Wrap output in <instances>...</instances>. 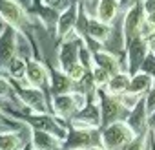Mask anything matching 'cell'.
<instances>
[{
    "mask_svg": "<svg viewBox=\"0 0 155 150\" xmlns=\"http://www.w3.org/2000/svg\"><path fill=\"white\" fill-rule=\"evenodd\" d=\"M144 141H146V137H144V134H139V135H135L122 150H142V146H144Z\"/></svg>",
    "mask_w": 155,
    "mask_h": 150,
    "instance_id": "obj_29",
    "label": "cell"
},
{
    "mask_svg": "<svg viewBox=\"0 0 155 150\" xmlns=\"http://www.w3.org/2000/svg\"><path fill=\"white\" fill-rule=\"evenodd\" d=\"M6 71L9 73L11 81H22L26 77V59L15 55L8 64H6Z\"/></svg>",
    "mask_w": 155,
    "mask_h": 150,
    "instance_id": "obj_23",
    "label": "cell"
},
{
    "mask_svg": "<svg viewBox=\"0 0 155 150\" xmlns=\"http://www.w3.org/2000/svg\"><path fill=\"white\" fill-rule=\"evenodd\" d=\"M42 4L46 6V8H49V9H53V11H66L71 4H69V0H42Z\"/></svg>",
    "mask_w": 155,
    "mask_h": 150,
    "instance_id": "obj_27",
    "label": "cell"
},
{
    "mask_svg": "<svg viewBox=\"0 0 155 150\" xmlns=\"http://www.w3.org/2000/svg\"><path fill=\"white\" fill-rule=\"evenodd\" d=\"M144 40H146V44H148V49H150L151 53H155V29H153L148 37H144Z\"/></svg>",
    "mask_w": 155,
    "mask_h": 150,
    "instance_id": "obj_31",
    "label": "cell"
},
{
    "mask_svg": "<svg viewBox=\"0 0 155 150\" xmlns=\"http://www.w3.org/2000/svg\"><path fill=\"white\" fill-rule=\"evenodd\" d=\"M133 137L135 134L126 121H115L101 132V143L106 150H122Z\"/></svg>",
    "mask_w": 155,
    "mask_h": 150,
    "instance_id": "obj_1",
    "label": "cell"
},
{
    "mask_svg": "<svg viewBox=\"0 0 155 150\" xmlns=\"http://www.w3.org/2000/svg\"><path fill=\"white\" fill-rule=\"evenodd\" d=\"M86 150H106L104 146H97V145H91V146H88Z\"/></svg>",
    "mask_w": 155,
    "mask_h": 150,
    "instance_id": "obj_34",
    "label": "cell"
},
{
    "mask_svg": "<svg viewBox=\"0 0 155 150\" xmlns=\"http://www.w3.org/2000/svg\"><path fill=\"white\" fill-rule=\"evenodd\" d=\"M126 46H128V57H126L128 59V73L133 75L140 70V66H142L150 49H148V44H146L144 37H140V35L131 39L130 42H126Z\"/></svg>",
    "mask_w": 155,
    "mask_h": 150,
    "instance_id": "obj_10",
    "label": "cell"
},
{
    "mask_svg": "<svg viewBox=\"0 0 155 150\" xmlns=\"http://www.w3.org/2000/svg\"><path fill=\"white\" fill-rule=\"evenodd\" d=\"M0 114H2V110H0Z\"/></svg>",
    "mask_w": 155,
    "mask_h": 150,
    "instance_id": "obj_37",
    "label": "cell"
},
{
    "mask_svg": "<svg viewBox=\"0 0 155 150\" xmlns=\"http://www.w3.org/2000/svg\"><path fill=\"white\" fill-rule=\"evenodd\" d=\"M91 134H93V130H77V128H73L71 134H68V137L64 139L66 148L68 150H71V148H82L84 150V148L91 146V143H93Z\"/></svg>",
    "mask_w": 155,
    "mask_h": 150,
    "instance_id": "obj_18",
    "label": "cell"
},
{
    "mask_svg": "<svg viewBox=\"0 0 155 150\" xmlns=\"http://www.w3.org/2000/svg\"><path fill=\"white\" fill-rule=\"evenodd\" d=\"M11 94H13L11 83L8 79H4V77H0V101H6Z\"/></svg>",
    "mask_w": 155,
    "mask_h": 150,
    "instance_id": "obj_30",
    "label": "cell"
},
{
    "mask_svg": "<svg viewBox=\"0 0 155 150\" xmlns=\"http://www.w3.org/2000/svg\"><path fill=\"white\" fill-rule=\"evenodd\" d=\"M71 124L77 130H95L101 126V108L97 103H86L82 110L71 117Z\"/></svg>",
    "mask_w": 155,
    "mask_h": 150,
    "instance_id": "obj_7",
    "label": "cell"
},
{
    "mask_svg": "<svg viewBox=\"0 0 155 150\" xmlns=\"http://www.w3.org/2000/svg\"><path fill=\"white\" fill-rule=\"evenodd\" d=\"M84 106H86V95L81 92H68V94L53 95V112L62 119H71Z\"/></svg>",
    "mask_w": 155,
    "mask_h": 150,
    "instance_id": "obj_2",
    "label": "cell"
},
{
    "mask_svg": "<svg viewBox=\"0 0 155 150\" xmlns=\"http://www.w3.org/2000/svg\"><path fill=\"white\" fill-rule=\"evenodd\" d=\"M17 55V29L6 26L0 33V62L8 64Z\"/></svg>",
    "mask_w": 155,
    "mask_h": 150,
    "instance_id": "obj_11",
    "label": "cell"
},
{
    "mask_svg": "<svg viewBox=\"0 0 155 150\" xmlns=\"http://www.w3.org/2000/svg\"><path fill=\"white\" fill-rule=\"evenodd\" d=\"M9 83H11V88H13V92H17L18 94V99H20V103L22 104H26L31 112H35V114H48V103H46V95H44V92L40 90V88H35V86H20L18 84V81H11L9 79Z\"/></svg>",
    "mask_w": 155,
    "mask_h": 150,
    "instance_id": "obj_3",
    "label": "cell"
},
{
    "mask_svg": "<svg viewBox=\"0 0 155 150\" xmlns=\"http://www.w3.org/2000/svg\"><path fill=\"white\" fill-rule=\"evenodd\" d=\"M86 35H88L93 42L104 44V42L110 39V35H111V28H110V24H104V22H101V20H97V19H88L86 29H84V35H82V37H86Z\"/></svg>",
    "mask_w": 155,
    "mask_h": 150,
    "instance_id": "obj_14",
    "label": "cell"
},
{
    "mask_svg": "<svg viewBox=\"0 0 155 150\" xmlns=\"http://www.w3.org/2000/svg\"><path fill=\"white\" fill-rule=\"evenodd\" d=\"M49 79V73L46 70V66L35 59H29L26 60V83L28 86H35V88H40L48 83Z\"/></svg>",
    "mask_w": 155,
    "mask_h": 150,
    "instance_id": "obj_12",
    "label": "cell"
},
{
    "mask_svg": "<svg viewBox=\"0 0 155 150\" xmlns=\"http://www.w3.org/2000/svg\"><path fill=\"white\" fill-rule=\"evenodd\" d=\"M148 121H150V123H155V112H153L151 115H148Z\"/></svg>",
    "mask_w": 155,
    "mask_h": 150,
    "instance_id": "obj_35",
    "label": "cell"
},
{
    "mask_svg": "<svg viewBox=\"0 0 155 150\" xmlns=\"http://www.w3.org/2000/svg\"><path fill=\"white\" fill-rule=\"evenodd\" d=\"M144 8L142 2H137L133 6H130V9L124 15V24H122V31H124V42H130L131 39L140 35V28L144 24Z\"/></svg>",
    "mask_w": 155,
    "mask_h": 150,
    "instance_id": "obj_6",
    "label": "cell"
},
{
    "mask_svg": "<svg viewBox=\"0 0 155 150\" xmlns=\"http://www.w3.org/2000/svg\"><path fill=\"white\" fill-rule=\"evenodd\" d=\"M77 17H79V4H71L66 11H62L57 19V37L66 39L77 24Z\"/></svg>",
    "mask_w": 155,
    "mask_h": 150,
    "instance_id": "obj_13",
    "label": "cell"
},
{
    "mask_svg": "<svg viewBox=\"0 0 155 150\" xmlns=\"http://www.w3.org/2000/svg\"><path fill=\"white\" fill-rule=\"evenodd\" d=\"M0 17L15 29H22L28 22V15L17 0H0Z\"/></svg>",
    "mask_w": 155,
    "mask_h": 150,
    "instance_id": "obj_9",
    "label": "cell"
},
{
    "mask_svg": "<svg viewBox=\"0 0 155 150\" xmlns=\"http://www.w3.org/2000/svg\"><path fill=\"white\" fill-rule=\"evenodd\" d=\"M71 150H82V148H71Z\"/></svg>",
    "mask_w": 155,
    "mask_h": 150,
    "instance_id": "obj_36",
    "label": "cell"
},
{
    "mask_svg": "<svg viewBox=\"0 0 155 150\" xmlns=\"http://www.w3.org/2000/svg\"><path fill=\"white\" fill-rule=\"evenodd\" d=\"M95 94H97L99 99H101V106H99V108H101V124H102V126H108V124L119 121V117H120L124 112H128V110L120 104V101H119L117 95H110V94L104 92L102 88H97Z\"/></svg>",
    "mask_w": 155,
    "mask_h": 150,
    "instance_id": "obj_4",
    "label": "cell"
},
{
    "mask_svg": "<svg viewBox=\"0 0 155 150\" xmlns=\"http://www.w3.org/2000/svg\"><path fill=\"white\" fill-rule=\"evenodd\" d=\"M86 71H88V70H86V68H84L81 62H77V64H73L69 70H66L64 73L68 75V77H69L73 83H79V81L84 77V75H86Z\"/></svg>",
    "mask_w": 155,
    "mask_h": 150,
    "instance_id": "obj_26",
    "label": "cell"
},
{
    "mask_svg": "<svg viewBox=\"0 0 155 150\" xmlns=\"http://www.w3.org/2000/svg\"><path fill=\"white\" fill-rule=\"evenodd\" d=\"M91 77H93V83H95L97 88H104V86L108 84V81H110L111 75H110L108 71H104L102 68L93 66V68H91Z\"/></svg>",
    "mask_w": 155,
    "mask_h": 150,
    "instance_id": "obj_25",
    "label": "cell"
},
{
    "mask_svg": "<svg viewBox=\"0 0 155 150\" xmlns=\"http://www.w3.org/2000/svg\"><path fill=\"white\" fill-rule=\"evenodd\" d=\"M93 66L102 68V70L108 71L110 75H115V73L120 71V64H119L117 57L111 55L110 51H102V49L93 51Z\"/></svg>",
    "mask_w": 155,
    "mask_h": 150,
    "instance_id": "obj_19",
    "label": "cell"
},
{
    "mask_svg": "<svg viewBox=\"0 0 155 150\" xmlns=\"http://www.w3.org/2000/svg\"><path fill=\"white\" fill-rule=\"evenodd\" d=\"M49 79H51V94H53V95L68 94V92H71V88H73V81L68 77L62 70H51Z\"/></svg>",
    "mask_w": 155,
    "mask_h": 150,
    "instance_id": "obj_21",
    "label": "cell"
},
{
    "mask_svg": "<svg viewBox=\"0 0 155 150\" xmlns=\"http://www.w3.org/2000/svg\"><path fill=\"white\" fill-rule=\"evenodd\" d=\"M119 6H120V0H99L95 19L104 22V24H113L117 11H119Z\"/></svg>",
    "mask_w": 155,
    "mask_h": 150,
    "instance_id": "obj_17",
    "label": "cell"
},
{
    "mask_svg": "<svg viewBox=\"0 0 155 150\" xmlns=\"http://www.w3.org/2000/svg\"><path fill=\"white\" fill-rule=\"evenodd\" d=\"M144 13H153L155 11V0H142Z\"/></svg>",
    "mask_w": 155,
    "mask_h": 150,
    "instance_id": "obj_32",
    "label": "cell"
},
{
    "mask_svg": "<svg viewBox=\"0 0 155 150\" xmlns=\"http://www.w3.org/2000/svg\"><path fill=\"white\" fill-rule=\"evenodd\" d=\"M22 139L17 132H0V150H20Z\"/></svg>",
    "mask_w": 155,
    "mask_h": 150,
    "instance_id": "obj_24",
    "label": "cell"
},
{
    "mask_svg": "<svg viewBox=\"0 0 155 150\" xmlns=\"http://www.w3.org/2000/svg\"><path fill=\"white\" fill-rule=\"evenodd\" d=\"M151 84H153V77L150 73H146V71H137V73H133L131 77H130V84H128V94H133V95H142V94H146L150 88H151Z\"/></svg>",
    "mask_w": 155,
    "mask_h": 150,
    "instance_id": "obj_16",
    "label": "cell"
},
{
    "mask_svg": "<svg viewBox=\"0 0 155 150\" xmlns=\"http://www.w3.org/2000/svg\"><path fill=\"white\" fill-rule=\"evenodd\" d=\"M71 33L64 39V42L60 44V49H58V66H60L58 70H62V71L69 70L73 64L79 62V49L84 44V42L81 44V37L79 35L71 37Z\"/></svg>",
    "mask_w": 155,
    "mask_h": 150,
    "instance_id": "obj_8",
    "label": "cell"
},
{
    "mask_svg": "<svg viewBox=\"0 0 155 150\" xmlns=\"http://www.w3.org/2000/svg\"><path fill=\"white\" fill-rule=\"evenodd\" d=\"M144 22L151 28V29H155V11L153 13H146V17H144Z\"/></svg>",
    "mask_w": 155,
    "mask_h": 150,
    "instance_id": "obj_33",
    "label": "cell"
},
{
    "mask_svg": "<svg viewBox=\"0 0 155 150\" xmlns=\"http://www.w3.org/2000/svg\"><path fill=\"white\" fill-rule=\"evenodd\" d=\"M31 145L35 150H60V141L44 130H33L31 128Z\"/></svg>",
    "mask_w": 155,
    "mask_h": 150,
    "instance_id": "obj_15",
    "label": "cell"
},
{
    "mask_svg": "<svg viewBox=\"0 0 155 150\" xmlns=\"http://www.w3.org/2000/svg\"><path fill=\"white\" fill-rule=\"evenodd\" d=\"M146 124H148V114H146L144 103L139 101V104L131 110V114H130V117H128V126L133 130L135 135H139V134H144Z\"/></svg>",
    "mask_w": 155,
    "mask_h": 150,
    "instance_id": "obj_20",
    "label": "cell"
},
{
    "mask_svg": "<svg viewBox=\"0 0 155 150\" xmlns=\"http://www.w3.org/2000/svg\"><path fill=\"white\" fill-rule=\"evenodd\" d=\"M22 121H26L33 130H44V132H49V134H53L60 143L68 137V132L49 115V114H28V115H22Z\"/></svg>",
    "mask_w": 155,
    "mask_h": 150,
    "instance_id": "obj_5",
    "label": "cell"
},
{
    "mask_svg": "<svg viewBox=\"0 0 155 150\" xmlns=\"http://www.w3.org/2000/svg\"><path fill=\"white\" fill-rule=\"evenodd\" d=\"M130 77H131V75H130L128 71H119V73L111 75L110 81H108V84L104 86L106 92H108L110 95H120V94H124V92L128 90Z\"/></svg>",
    "mask_w": 155,
    "mask_h": 150,
    "instance_id": "obj_22",
    "label": "cell"
},
{
    "mask_svg": "<svg viewBox=\"0 0 155 150\" xmlns=\"http://www.w3.org/2000/svg\"><path fill=\"white\" fill-rule=\"evenodd\" d=\"M144 108H146V114L151 115L155 112V83L151 84V88L148 90V95L144 99Z\"/></svg>",
    "mask_w": 155,
    "mask_h": 150,
    "instance_id": "obj_28",
    "label": "cell"
}]
</instances>
